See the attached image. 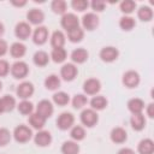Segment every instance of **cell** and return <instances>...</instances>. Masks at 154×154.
Masks as SVG:
<instances>
[{
	"label": "cell",
	"mask_w": 154,
	"mask_h": 154,
	"mask_svg": "<svg viewBox=\"0 0 154 154\" xmlns=\"http://www.w3.org/2000/svg\"><path fill=\"white\" fill-rule=\"evenodd\" d=\"M19 113H22L23 116H30L34 112V105L29 101V100H22L18 106H17Z\"/></svg>",
	"instance_id": "836d02e7"
},
{
	"label": "cell",
	"mask_w": 154,
	"mask_h": 154,
	"mask_svg": "<svg viewBox=\"0 0 154 154\" xmlns=\"http://www.w3.org/2000/svg\"><path fill=\"white\" fill-rule=\"evenodd\" d=\"M128 109H129L132 114L142 113V111L144 109V102H143V100L140 99V97L130 99V100L128 101Z\"/></svg>",
	"instance_id": "ac0fdd59"
},
{
	"label": "cell",
	"mask_w": 154,
	"mask_h": 154,
	"mask_svg": "<svg viewBox=\"0 0 154 154\" xmlns=\"http://www.w3.org/2000/svg\"><path fill=\"white\" fill-rule=\"evenodd\" d=\"M140 81H141V78H140L138 72H136L134 70H129L123 75V84L129 89L136 88L140 84Z\"/></svg>",
	"instance_id": "5b68a950"
},
{
	"label": "cell",
	"mask_w": 154,
	"mask_h": 154,
	"mask_svg": "<svg viewBox=\"0 0 154 154\" xmlns=\"http://www.w3.org/2000/svg\"><path fill=\"white\" fill-rule=\"evenodd\" d=\"M61 153L63 154H78L79 146L75 141H65L61 146Z\"/></svg>",
	"instance_id": "83f0119b"
},
{
	"label": "cell",
	"mask_w": 154,
	"mask_h": 154,
	"mask_svg": "<svg viewBox=\"0 0 154 154\" xmlns=\"http://www.w3.org/2000/svg\"><path fill=\"white\" fill-rule=\"evenodd\" d=\"M70 136L71 138L75 141V142H78V141H82L84 137H85V130L83 126L81 125H76L71 129L70 131Z\"/></svg>",
	"instance_id": "8d00e7d4"
},
{
	"label": "cell",
	"mask_w": 154,
	"mask_h": 154,
	"mask_svg": "<svg viewBox=\"0 0 154 154\" xmlns=\"http://www.w3.org/2000/svg\"><path fill=\"white\" fill-rule=\"evenodd\" d=\"M71 6H72L73 10L78 11V12H83V11H85L88 8L89 2L85 1V0H72Z\"/></svg>",
	"instance_id": "60d3db41"
},
{
	"label": "cell",
	"mask_w": 154,
	"mask_h": 154,
	"mask_svg": "<svg viewBox=\"0 0 154 154\" xmlns=\"http://www.w3.org/2000/svg\"><path fill=\"white\" fill-rule=\"evenodd\" d=\"M73 123H75V117L70 112H63L57 119V126L60 130H67L72 128Z\"/></svg>",
	"instance_id": "52a82bcc"
},
{
	"label": "cell",
	"mask_w": 154,
	"mask_h": 154,
	"mask_svg": "<svg viewBox=\"0 0 154 154\" xmlns=\"http://www.w3.org/2000/svg\"><path fill=\"white\" fill-rule=\"evenodd\" d=\"M77 73H78V70H77L76 65L72 64V63L64 64L61 66V69H60V76H61V78L64 81H67V82L73 81L76 78Z\"/></svg>",
	"instance_id": "8992f818"
},
{
	"label": "cell",
	"mask_w": 154,
	"mask_h": 154,
	"mask_svg": "<svg viewBox=\"0 0 154 154\" xmlns=\"http://www.w3.org/2000/svg\"><path fill=\"white\" fill-rule=\"evenodd\" d=\"M90 6L91 8L95 11V12H102L105 10V6H106V2L102 1V0H94L90 2Z\"/></svg>",
	"instance_id": "b9f144b4"
},
{
	"label": "cell",
	"mask_w": 154,
	"mask_h": 154,
	"mask_svg": "<svg viewBox=\"0 0 154 154\" xmlns=\"http://www.w3.org/2000/svg\"><path fill=\"white\" fill-rule=\"evenodd\" d=\"M11 132L10 130H7L6 128H0V146L4 147L6 144L10 143L11 141Z\"/></svg>",
	"instance_id": "ab89813d"
},
{
	"label": "cell",
	"mask_w": 154,
	"mask_h": 154,
	"mask_svg": "<svg viewBox=\"0 0 154 154\" xmlns=\"http://www.w3.org/2000/svg\"><path fill=\"white\" fill-rule=\"evenodd\" d=\"M51 8L57 14H65L67 5H66V2L64 0H53L52 4H51Z\"/></svg>",
	"instance_id": "e575fe53"
},
{
	"label": "cell",
	"mask_w": 154,
	"mask_h": 154,
	"mask_svg": "<svg viewBox=\"0 0 154 154\" xmlns=\"http://www.w3.org/2000/svg\"><path fill=\"white\" fill-rule=\"evenodd\" d=\"M88 102V97L84 95V94H76L73 97H72V106L73 108L76 109H79V108H83Z\"/></svg>",
	"instance_id": "74e56055"
},
{
	"label": "cell",
	"mask_w": 154,
	"mask_h": 154,
	"mask_svg": "<svg viewBox=\"0 0 154 154\" xmlns=\"http://www.w3.org/2000/svg\"><path fill=\"white\" fill-rule=\"evenodd\" d=\"M130 124H131V128L135 131H141L146 126V118L142 113L132 114L131 118H130Z\"/></svg>",
	"instance_id": "ffe728a7"
},
{
	"label": "cell",
	"mask_w": 154,
	"mask_h": 154,
	"mask_svg": "<svg viewBox=\"0 0 154 154\" xmlns=\"http://www.w3.org/2000/svg\"><path fill=\"white\" fill-rule=\"evenodd\" d=\"M29 124H30L34 129L41 130V129L45 126V124H46V119H45L42 116H40L38 113L32 112V113L29 116Z\"/></svg>",
	"instance_id": "603a6c76"
},
{
	"label": "cell",
	"mask_w": 154,
	"mask_h": 154,
	"mask_svg": "<svg viewBox=\"0 0 154 154\" xmlns=\"http://www.w3.org/2000/svg\"><path fill=\"white\" fill-rule=\"evenodd\" d=\"M7 49H8V46H7V42L2 38H0V57L5 55L7 53Z\"/></svg>",
	"instance_id": "ee69618b"
},
{
	"label": "cell",
	"mask_w": 154,
	"mask_h": 154,
	"mask_svg": "<svg viewBox=\"0 0 154 154\" xmlns=\"http://www.w3.org/2000/svg\"><path fill=\"white\" fill-rule=\"evenodd\" d=\"M109 137H111V141L114 142V143H124L126 140H128V132L124 128H120V126H117V128H113L111 134H109Z\"/></svg>",
	"instance_id": "2e32d148"
},
{
	"label": "cell",
	"mask_w": 154,
	"mask_h": 154,
	"mask_svg": "<svg viewBox=\"0 0 154 154\" xmlns=\"http://www.w3.org/2000/svg\"><path fill=\"white\" fill-rule=\"evenodd\" d=\"M147 116L149 117V118H153L154 117V103L153 102H150L148 106H147Z\"/></svg>",
	"instance_id": "f6af8a7d"
},
{
	"label": "cell",
	"mask_w": 154,
	"mask_h": 154,
	"mask_svg": "<svg viewBox=\"0 0 154 154\" xmlns=\"http://www.w3.org/2000/svg\"><path fill=\"white\" fill-rule=\"evenodd\" d=\"M101 89V83L96 78H89L83 83V90L87 95H96Z\"/></svg>",
	"instance_id": "7c38bea8"
},
{
	"label": "cell",
	"mask_w": 154,
	"mask_h": 154,
	"mask_svg": "<svg viewBox=\"0 0 154 154\" xmlns=\"http://www.w3.org/2000/svg\"><path fill=\"white\" fill-rule=\"evenodd\" d=\"M118 154H136V153H135V150L131 149V148H122V149L118 152Z\"/></svg>",
	"instance_id": "bcb514c9"
},
{
	"label": "cell",
	"mask_w": 154,
	"mask_h": 154,
	"mask_svg": "<svg viewBox=\"0 0 154 154\" xmlns=\"http://www.w3.org/2000/svg\"><path fill=\"white\" fill-rule=\"evenodd\" d=\"M60 24L66 31H70V30L79 26V19L75 13H65L61 17Z\"/></svg>",
	"instance_id": "277c9868"
},
{
	"label": "cell",
	"mask_w": 154,
	"mask_h": 154,
	"mask_svg": "<svg viewBox=\"0 0 154 154\" xmlns=\"http://www.w3.org/2000/svg\"><path fill=\"white\" fill-rule=\"evenodd\" d=\"M4 31H5V28H4V24H2V23H0V37L2 36V34H4Z\"/></svg>",
	"instance_id": "c3c4849f"
},
{
	"label": "cell",
	"mask_w": 154,
	"mask_h": 154,
	"mask_svg": "<svg viewBox=\"0 0 154 154\" xmlns=\"http://www.w3.org/2000/svg\"><path fill=\"white\" fill-rule=\"evenodd\" d=\"M14 35L19 40H26L31 35V26L26 22H19L14 28Z\"/></svg>",
	"instance_id": "5bb4252c"
},
{
	"label": "cell",
	"mask_w": 154,
	"mask_h": 154,
	"mask_svg": "<svg viewBox=\"0 0 154 154\" xmlns=\"http://www.w3.org/2000/svg\"><path fill=\"white\" fill-rule=\"evenodd\" d=\"M1 89H2V83H1V81H0V91H1Z\"/></svg>",
	"instance_id": "f907efd6"
},
{
	"label": "cell",
	"mask_w": 154,
	"mask_h": 154,
	"mask_svg": "<svg viewBox=\"0 0 154 154\" xmlns=\"http://www.w3.org/2000/svg\"><path fill=\"white\" fill-rule=\"evenodd\" d=\"M12 4H13L14 6H19V7H22V6H24V5L26 4V1H24V0H23V1H19V2H18V1H12Z\"/></svg>",
	"instance_id": "7dc6e473"
},
{
	"label": "cell",
	"mask_w": 154,
	"mask_h": 154,
	"mask_svg": "<svg viewBox=\"0 0 154 154\" xmlns=\"http://www.w3.org/2000/svg\"><path fill=\"white\" fill-rule=\"evenodd\" d=\"M54 112V107L49 100H41L36 106V113L42 116L45 119H48Z\"/></svg>",
	"instance_id": "30bf717a"
},
{
	"label": "cell",
	"mask_w": 154,
	"mask_h": 154,
	"mask_svg": "<svg viewBox=\"0 0 154 154\" xmlns=\"http://www.w3.org/2000/svg\"><path fill=\"white\" fill-rule=\"evenodd\" d=\"M26 18H28L29 23H31L34 25H40L45 20V13L38 8H31L26 13Z\"/></svg>",
	"instance_id": "e0dca14e"
},
{
	"label": "cell",
	"mask_w": 154,
	"mask_h": 154,
	"mask_svg": "<svg viewBox=\"0 0 154 154\" xmlns=\"http://www.w3.org/2000/svg\"><path fill=\"white\" fill-rule=\"evenodd\" d=\"M13 137L19 143H25L32 137V131L26 125H18L13 130Z\"/></svg>",
	"instance_id": "3957f363"
},
{
	"label": "cell",
	"mask_w": 154,
	"mask_h": 154,
	"mask_svg": "<svg viewBox=\"0 0 154 154\" xmlns=\"http://www.w3.org/2000/svg\"><path fill=\"white\" fill-rule=\"evenodd\" d=\"M32 60H34V64H35V65H37V66H40V67H43V66H46V65L48 64V61H49V55H48V53L45 52V51H37V52L34 54Z\"/></svg>",
	"instance_id": "d4e9b609"
},
{
	"label": "cell",
	"mask_w": 154,
	"mask_h": 154,
	"mask_svg": "<svg viewBox=\"0 0 154 154\" xmlns=\"http://www.w3.org/2000/svg\"><path fill=\"white\" fill-rule=\"evenodd\" d=\"M66 55H67V53H66V51H65L64 47H63V48H53L49 58H52V60H53L54 63L60 64V63L65 61Z\"/></svg>",
	"instance_id": "f546056e"
},
{
	"label": "cell",
	"mask_w": 154,
	"mask_h": 154,
	"mask_svg": "<svg viewBox=\"0 0 154 154\" xmlns=\"http://www.w3.org/2000/svg\"><path fill=\"white\" fill-rule=\"evenodd\" d=\"M34 142L36 146L38 147H47L52 143V135L49 131H46V130H40L35 137H34Z\"/></svg>",
	"instance_id": "9a60e30c"
},
{
	"label": "cell",
	"mask_w": 154,
	"mask_h": 154,
	"mask_svg": "<svg viewBox=\"0 0 154 154\" xmlns=\"http://www.w3.org/2000/svg\"><path fill=\"white\" fill-rule=\"evenodd\" d=\"M10 72L11 75L17 78V79H22L24 77L28 76L29 73V66L25 61H22V60H18L16 63L12 64V66L10 67Z\"/></svg>",
	"instance_id": "7a4b0ae2"
},
{
	"label": "cell",
	"mask_w": 154,
	"mask_h": 154,
	"mask_svg": "<svg viewBox=\"0 0 154 154\" xmlns=\"http://www.w3.org/2000/svg\"><path fill=\"white\" fill-rule=\"evenodd\" d=\"M0 102H1L2 112H11L16 107V99L11 95H4L0 99Z\"/></svg>",
	"instance_id": "4316f807"
},
{
	"label": "cell",
	"mask_w": 154,
	"mask_h": 154,
	"mask_svg": "<svg viewBox=\"0 0 154 154\" xmlns=\"http://www.w3.org/2000/svg\"><path fill=\"white\" fill-rule=\"evenodd\" d=\"M138 154H153L154 153V142L150 138H143L137 146Z\"/></svg>",
	"instance_id": "d6986e66"
},
{
	"label": "cell",
	"mask_w": 154,
	"mask_h": 154,
	"mask_svg": "<svg viewBox=\"0 0 154 154\" xmlns=\"http://www.w3.org/2000/svg\"><path fill=\"white\" fill-rule=\"evenodd\" d=\"M107 103H108L107 99L102 95L93 96V99L90 100V106H91V109H94V111H101V109L106 108Z\"/></svg>",
	"instance_id": "cb8c5ba5"
},
{
	"label": "cell",
	"mask_w": 154,
	"mask_h": 154,
	"mask_svg": "<svg viewBox=\"0 0 154 154\" xmlns=\"http://www.w3.org/2000/svg\"><path fill=\"white\" fill-rule=\"evenodd\" d=\"M119 7H120V11H122L123 13L129 14V13H131V12L135 11V8H136V2L132 1V0H124V1L120 2V6H119Z\"/></svg>",
	"instance_id": "f35d334b"
},
{
	"label": "cell",
	"mask_w": 154,
	"mask_h": 154,
	"mask_svg": "<svg viewBox=\"0 0 154 154\" xmlns=\"http://www.w3.org/2000/svg\"><path fill=\"white\" fill-rule=\"evenodd\" d=\"M79 119H81L83 125H85L88 128H93L99 122V116H97L96 111H94L91 108H85L81 112Z\"/></svg>",
	"instance_id": "6da1fadb"
},
{
	"label": "cell",
	"mask_w": 154,
	"mask_h": 154,
	"mask_svg": "<svg viewBox=\"0 0 154 154\" xmlns=\"http://www.w3.org/2000/svg\"><path fill=\"white\" fill-rule=\"evenodd\" d=\"M45 87L48 90H55L60 87V78L57 75H49L45 79Z\"/></svg>",
	"instance_id": "1f68e13d"
},
{
	"label": "cell",
	"mask_w": 154,
	"mask_h": 154,
	"mask_svg": "<svg viewBox=\"0 0 154 154\" xmlns=\"http://www.w3.org/2000/svg\"><path fill=\"white\" fill-rule=\"evenodd\" d=\"M137 17L142 22H150L153 18V10L147 5H142L137 11Z\"/></svg>",
	"instance_id": "f1b7e54d"
},
{
	"label": "cell",
	"mask_w": 154,
	"mask_h": 154,
	"mask_svg": "<svg viewBox=\"0 0 154 154\" xmlns=\"http://www.w3.org/2000/svg\"><path fill=\"white\" fill-rule=\"evenodd\" d=\"M53 102L58 106H65L70 102V96L65 91H58L53 95Z\"/></svg>",
	"instance_id": "d590c367"
},
{
	"label": "cell",
	"mask_w": 154,
	"mask_h": 154,
	"mask_svg": "<svg viewBox=\"0 0 154 154\" xmlns=\"http://www.w3.org/2000/svg\"><path fill=\"white\" fill-rule=\"evenodd\" d=\"M135 25H136V22H135V19H134L132 17H130V16H123V17L120 18V20H119V26H120L123 30H125V31L132 30V29L135 28Z\"/></svg>",
	"instance_id": "d6a6232c"
},
{
	"label": "cell",
	"mask_w": 154,
	"mask_h": 154,
	"mask_svg": "<svg viewBox=\"0 0 154 154\" xmlns=\"http://www.w3.org/2000/svg\"><path fill=\"white\" fill-rule=\"evenodd\" d=\"M65 35L60 30H55L51 36V45L53 48H63L65 45Z\"/></svg>",
	"instance_id": "7402d4cb"
},
{
	"label": "cell",
	"mask_w": 154,
	"mask_h": 154,
	"mask_svg": "<svg viewBox=\"0 0 154 154\" xmlns=\"http://www.w3.org/2000/svg\"><path fill=\"white\" fill-rule=\"evenodd\" d=\"M118 57H119V51L116 47L107 46L100 51V58L105 63H112V61L117 60Z\"/></svg>",
	"instance_id": "9c48e42d"
},
{
	"label": "cell",
	"mask_w": 154,
	"mask_h": 154,
	"mask_svg": "<svg viewBox=\"0 0 154 154\" xmlns=\"http://www.w3.org/2000/svg\"><path fill=\"white\" fill-rule=\"evenodd\" d=\"M8 72H10V64L6 60L0 59V77L7 76Z\"/></svg>",
	"instance_id": "7bdbcfd3"
},
{
	"label": "cell",
	"mask_w": 154,
	"mask_h": 154,
	"mask_svg": "<svg viewBox=\"0 0 154 154\" xmlns=\"http://www.w3.org/2000/svg\"><path fill=\"white\" fill-rule=\"evenodd\" d=\"M82 25L83 29L88 31H93L99 25V17L93 12H88L82 17Z\"/></svg>",
	"instance_id": "ba28073f"
},
{
	"label": "cell",
	"mask_w": 154,
	"mask_h": 154,
	"mask_svg": "<svg viewBox=\"0 0 154 154\" xmlns=\"http://www.w3.org/2000/svg\"><path fill=\"white\" fill-rule=\"evenodd\" d=\"M26 52V47L22 42H14L10 47V53L13 58H22Z\"/></svg>",
	"instance_id": "484cf974"
},
{
	"label": "cell",
	"mask_w": 154,
	"mask_h": 154,
	"mask_svg": "<svg viewBox=\"0 0 154 154\" xmlns=\"http://www.w3.org/2000/svg\"><path fill=\"white\" fill-rule=\"evenodd\" d=\"M34 85L31 82H22L17 87V95L22 100H28L34 94Z\"/></svg>",
	"instance_id": "4fadbf2b"
},
{
	"label": "cell",
	"mask_w": 154,
	"mask_h": 154,
	"mask_svg": "<svg viewBox=\"0 0 154 154\" xmlns=\"http://www.w3.org/2000/svg\"><path fill=\"white\" fill-rule=\"evenodd\" d=\"M48 40V29L46 26H42V25H38L34 32H32V41L35 45H43L46 43Z\"/></svg>",
	"instance_id": "8fae6325"
},
{
	"label": "cell",
	"mask_w": 154,
	"mask_h": 154,
	"mask_svg": "<svg viewBox=\"0 0 154 154\" xmlns=\"http://www.w3.org/2000/svg\"><path fill=\"white\" fill-rule=\"evenodd\" d=\"M67 37L69 40L72 42V43H77V42H81L84 37V30L82 28H76V29H72L70 31H67Z\"/></svg>",
	"instance_id": "4dcf8cb0"
},
{
	"label": "cell",
	"mask_w": 154,
	"mask_h": 154,
	"mask_svg": "<svg viewBox=\"0 0 154 154\" xmlns=\"http://www.w3.org/2000/svg\"><path fill=\"white\" fill-rule=\"evenodd\" d=\"M0 113H2V107H1V102H0Z\"/></svg>",
	"instance_id": "681fc988"
},
{
	"label": "cell",
	"mask_w": 154,
	"mask_h": 154,
	"mask_svg": "<svg viewBox=\"0 0 154 154\" xmlns=\"http://www.w3.org/2000/svg\"><path fill=\"white\" fill-rule=\"evenodd\" d=\"M88 57H89V54H88L87 49H84V48H76L71 53V60L76 64L85 63L88 60Z\"/></svg>",
	"instance_id": "44dd1931"
}]
</instances>
